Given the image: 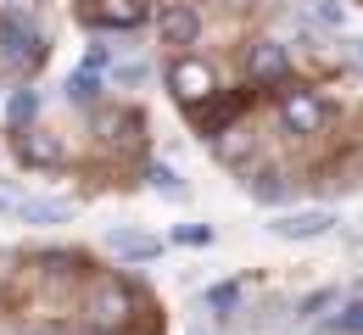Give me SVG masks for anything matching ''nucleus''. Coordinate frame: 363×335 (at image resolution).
<instances>
[{
  "label": "nucleus",
  "mask_w": 363,
  "mask_h": 335,
  "mask_svg": "<svg viewBox=\"0 0 363 335\" xmlns=\"http://www.w3.org/2000/svg\"><path fill=\"white\" fill-rule=\"evenodd\" d=\"M168 84H174V96H179L184 106H201V101L218 90L213 67H207V62H196V56H184V62H174V67H168Z\"/></svg>",
  "instance_id": "f257e3e1"
},
{
  "label": "nucleus",
  "mask_w": 363,
  "mask_h": 335,
  "mask_svg": "<svg viewBox=\"0 0 363 335\" xmlns=\"http://www.w3.org/2000/svg\"><path fill=\"white\" fill-rule=\"evenodd\" d=\"M279 240H318L335 229V212H324V207H308V212H285V218H274L269 224Z\"/></svg>",
  "instance_id": "f03ea898"
},
{
  "label": "nucleus",
  "mask_w": 363,
  "mask_h": 335,
  "mask_svg": "<svg viewBox=\"0 0 363 335\" xmlns=\"http://www.w3.org/2000/svg\"><path fill=\"white\" fill-rule=\"evenodd\" d=\"M279 118H285L291 135H318V129H324V106H318V96H308V90H291V96L279 101Z\"/></svg>",
  "instance_id": "7ed1b4c3"
},
{
  "label": "nucleus",
  "mask_w": 363,
  "mask_h": 335,
  "mask_svg": "<svg viewBox=\"0 0 363 335\" xmlns=\"http://www.w3.org/2000/svg\"><path fill=\"white\" fill-rule=\"evenodd\" d=\"M135 313V296H129V285H118V280H106V285L95 290V302H90V319L95 324H106V330H118L123 319Z\"/></svg>",
  "instance_id": "20e7f679"
},
{
  "label": "nucleus",
  "mask_w": 363,
  "mask_h": 335,
  "mask_svg": "<svg viewBox=\"0 0 363 335\" xmlns=\"http://www.w3.org/2000/svg\"><path fill=\"white\" fill-rule=\"evenodd\" d=\"M45 50H40V40L23 28V23H0V62L6 67H34Z\"/></svg>",
  "instance_id": "39448f33"
},
{
  "label": "nucleus",
  "mask_w": 363,
  "mask_h": 335,
  "mask_svg": "<svg viewBox=\"0 0 363 335\" xmlns=\"http://www.w3.org/2000/svg\"><path fill=\"white\" fill-rule=\"evenodd\" d=\"M157 28H162V40H168V45H196V34H201V17H196L190 6H162Z\"/></svg>",
  "instance_id": "423d86ee"
},
{
  "label": "nucleus",
  "mask_w": 363,
  "mask_h": 335,
  "mask_svg": "<svg viewBox=\"0 0 363 335\" xmlns=\"http://www.w3.org/2000/svg\"><path fill=\"white\" fill-rule=\"evenodd\" d=\"M140 17H145V0H101L95 6V23H106V28H135Z\"/></svg>",
  "instance_id": "0eeeda50"
},
{
  "label": "nucleus",
  "mask_w": 363,
  "mask_h": 335,
  "mask_svg": "<svg viewBox=\"0 0 363 335\" xmlns=\"http://www.w3.org/2000/svg\"><path fill=\"white\" fill-rule=\"evenodd\" d=\"M246 67H252V79H263V84H269V79H285V45H274V40L252 45V62H246Z\"/></svg>",
  "instance_id": "6e6552de"
},
{
  "label": "nucleus",
  "mask_w": 363,
  "mask_h": 335,
  "mask_svg": "<svg viewBox=\"0 0 363 335\" xmlns=\"http://www.w3.org/2000/svg\"><path fill=\"white\" fill-rule=\"evenodd\" d=\"M67 96L79 101V106H90V101L101 96V67H90V62H84V67L67 79Z\"/></svg>",
  "instance_id": "1a4fd4ad"
},
{
  "label": "nucleus",
  "mask_w": 363,
  "mask_h": 335,
  "mask_svg": "<svg viewBox=\"0 0 363 335\" xmlns=\"http://www.w3.org/2000/svg\"><path fill=\"white\" fill-rule=\"evenodd\" d=\"M106 246H112L118 257H157V251H162V240H151V235H123V229L106 240Z\"/></svg>",
  "instance_id": "9d476101"
},
{
  "label": "nucleus",
  "mask_w": 363,
  "mask_h": 335,
  "mask_svg": "<svg viewBox=\"0 0 363 335\" xmlns=\"http://www.w3.org/2000/svg\"><path fill=\"white\" fill-rule=\"evenodd\" d=\"M23 157H28V162H56V157H62V145H56V135L28 129V135H23Z\"/></svg>",
  "instance_id": "9b49d317"
},
{
  "label": "nucleus",
  "mask_w": 363,
  "mask_h": 335,
  "mask_svg": "<svg viewBox=\"0 0 363 335\" xmlns=\"http://www.w3.org/2000/svg\"><path fill=\"white\" fill-rule=\"evenodd\" d=\"M101 129H106V140H118V145H129L140 135V123L129 118V112H106V118H101Z\"/></svg>",
  "instance_id": "f8f14e48"
},
{
  "label": "nucleus",
  "mask_w": 363,
  "mask_h": 335,
  "mask_svg": "<svg viewBox=\"0 0 363 335\" xmlns=\"http://www.w3.org/2000/svg\"><path fill=\"white\" fill-rule=\"evenodd\" d=\"M335 335H363V296L358 302H335Z\"/></svg>",
  "instance_id": "ddd939ff"
},
{
  "label": "nucleus",
  "mask_w": 363,
  "mask_h": 335,
  "mask_svg": "<svg viewBox=\"0 0 363 335\" xmlns=\"http://www.w3.org/2000/svg\"><path fill=\"white\" fill-rule=\"evenodd\" d=\"M17 212H23V218H34V224H62V218H67V207H62V201H23Z\"/></svg>",
  "instance_id": "4468645a"
},
{
  "label": "nucleus",
  "mask_w": 363,
  "mask_h": 335,
  "mask_svg": "<svg viewBox=\"0 0 363 335\" xmlns=\"http://www.w3.org/2000/svg\"><path fill=\"white\" fill-rule=\"evenodd\" d=\"M246 185H252L257 201H285V179H279V174H257V179H246Z\"/></svg>",
  "instance_id": "2eb2a0df"
},
{
  "label": "nucleus",
  "mask_w": 363,
  "mask_h": 335,
  "mask_svg": "<svg viewBox=\"0 0 363 335\" xmlns=\"http://www.w3.org/2000/svg\"><path fill=\"white\" fill-rule=\"evenodd\" d=\"M6 118H11V123H28V118H34V96H28V90H17L11 106H6Z\"/></svg>",
  "instance_id": "dca6fc26"
},
{
  "label": "nucleus",
  "mask_w": 363,
  "mask_h": 335,
  "mask_svg": "<svg viewBox=\"0 0 363 335\" xmlns=\"http://www.w3.org/2000/svg\"><path fill=\"white\" fill-rule=\"evenodd\" d=\"M335 302H341V290H318V296L302 302V319H318V313H324V307H335Z\"/></svg>",
  "instance_id": "f3484780"
},
{
  "label": "nucleus",
  "mask_w": 363,
  "mask_h": 335,
  "mask_svg": "<svg viewBox=\"0 0 363 335\" xmlns=\"http://www.w3.org/2000/svg\"><path fill=\"white\" fill-rule=\"evenodd\" d=\"M235 302H240V290H235V285H213V290H207V307H218V313H229Z\"/></svg>",
  "instance_id": "a211bd4d"
},
{
  "label": "nucleus",
  "mask_w": 363,
  "mask_h": 335,
  "mask_svg": "<svg viewBox=\"0 0 363 335\" xmlns=\"http://www.w3.org/2000/svg\"><path fill=\"white\" fill-rule=\"evenodd\" d=\"M151 185H157L162 195H179V179H174V168H162V162L151 168Z\"/></svg>",
  "instance_id": "6ab92c4d"
},
{
  "label": "nucleus",
  "mask_w": 363,
  "mask_h": 335,
  "mask_svg": "<svg viewBox=\"0 0 363 335\" xmlns=\"http://www.w3.org/2000/svg\"><path fill=\"white\" fill-rule=\"evenodd\" d=\"M246 135H229V140H218V157H229V162H240V157H246Z\"/></svg>",
  "instance_id": "aec40b11"
},
{
  "label": "nucleus",
  "mask_w": 363,
  "mask_h": 335,
  "mask_svg": "<svg viewBox=\"0 0 363 335\" xmlns=\"http://www.w3.org/2000/svg\"><path fill=\"white\" fill-rule=\"evenodd\" d=\"M118 79H123V84H140V79H145V62H123Z\"/></svg>",
  "instance_id": "412c9836"
},
{
  "label": "nucleus",
  "mask_w": 363,
  "mask_h": 335,
  "mask_svg": "<svg viewBox=\"0 0 363 335\" xmlns=\"http://www.w3.org/2000/svg\"><path fill=\"white\" fill-rule=\"evenodd\" d=\"M352 56H358V62H363V40H358V45H352Z\"/></svg>",
  "instance_id": "4be33fe9"
},
{
  "label": "nucleus",
  "mask_w": 363,
  "mask_h": 335,
  "mask_svg": "<svg viewBox=\"0 0 363 335\" xmlns=\"http://www.w3.org/2000/svg\"><path fill=\"white\" fill-rule=\"evenodd\" d=\"M40 335H50V330H40Z\"/></svg>",
  "instance_id": "5701e85b"
}]
</instances>
